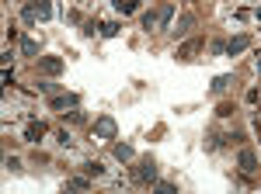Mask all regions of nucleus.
I'll list each match as a JSON object with an SVG mask.
<instances>
[{"mask_svg":"<svg viewBox=\"0 0 261 194\" xmlns=\"http://www.w3.org/2000/svg\"><path fill=\"white\" fill-rule=\"evenodd\" d=\"M192 28H195V14H181V18H178V28H174V31H178V35H188Z\"/></svg>","mask_w":261,"mask_h":194,"instance_id":"14","label":"nucleus"},{"mask_svg":"<svg viewBox=\"0 0 261 194\" xmlns=\"http://www.w3.org/2000/svg\"><path fill=\"white\" fill-rule=\"evenodd\" d=\"M24 24H35V21H49L53 18V0H32L24 11H21Z\"/></svg>","mask_w":261,"mask_h":194,"instance_id":"2","label":"nucleus"},{"mask_svg":"<svg viewBox=\"0 0 261 194\" xmlns=\"http://www.w3.org/2000/svg\"><path fill=\"white\" fill-rule=\"evenodd\" d=\"M87 187H91V177L84 174V177H70V180H66V191H87Z\"/></svg>","mask_w":261,"mask_h":194,"instance_id":"13","label":"nucleus"},{"mask_svg":"<svg viewBox=\"0 0 261 194\" xmlns=\"http://www.w3.org/2000/svg\"><path fill=\"white\" fill-rule=\"evenodd\" d=\"M84 174L87 177H105V167H101L98 159H87V163H84Z\"/></svg>","mask_w":261,"mask_h":194,"instance_id":"16","label":"nucleus"},{"mask_svg":"<svg viewBox=\"0 0 261 194\" xmlns=\"http://www.w3.org/2000/svg\"><path fill=\"white\" fill-rule=\"evenodd\" d=\"M143 28H146V31L161 28V21H157V11H146V14H143Z\"/></svg>","mask_w":261,"mask_h":194,"instance_id":"19","label":"nucleus"},{"mask_svg":"<svg viewBox=\"0 0 261 194\" xmlns=\"http://www.w3.org/2000/svg\"><path fill=\"white\" fill-rule=\"evenodd\" d=\"M21 56H39V42L32 35H21Z\"/></svg>","mask_w":261,"mask_h":194,"instance_id":"12","label":"nucleus"},{"mask_svg":"<svg viewBox=\"0 0 261 194\" xmlns=\"http://www.w3.org/2000/svg\"><path fill=\"white\" fill-rule=\"evenodd\" d=\"M49 108L66 115V108H81V97L77 94H56V97H49Z\"/></svg>","mask_w":261,"mask_h":194,"instance_id":"6","label":"nucleus"},{"mask_svg":"<svg viewBox=\"0 0 261 194\" xmlns=\"http://www.w3.org/2000/svg\"><path fill=\"white\" fill-rule=\"evenodd\" d=\"M230 83H233V73H223V77H216V80H213V94H223Z\"/></svg>","mask_w":261,"mask_h":194,"instance_id":"15","label":"nucleus"},{"mask_svg":"<svg viewBox=\"0 0 261 194\" xmlns=\"http://www.w3.org/2000/svg\"><path fill=\"white\" fill-rule=\"evenodd\" d=\"M258 159H261V156H258Z\"/></svg>","mask_w":261,"mask_h":194,"instance_id":"26","label":"nucleus"},{"mask_svg":"<svg viewBox=\"0 0 261 194\" xmlns=\"http://www.w3.org/2000/svg\"><path fill=\"white\" fill-rule=\"evenodd\" d=\"M115 136H119V121L112 115H101L94 121V139H115Z\"/></svg>","mask_w":261,"mask_h":194,"instance_id":"3","label":"nucleus"},{"mask_svg":"<svg viewBox=\"0 0 261 194\" xmlns=\"http://www.w3.org/2000/svg\"><path fill=\"white\" fill-rule=\"evenodd\" d=\"M244 49H251V35H237V39L226 42V56H237V52H244Z\"/></svg>","mask_w":261,"mask_h":194,"instance_id":"8","label":"nucleus"},{"mask_svg":"<svg viewBox=\"0 0 261 194\" xmlns=\"http://www.w3.org/2000/svg\"><path fill=\"white\" fill-rule=\"evenodd\" d=\"M258 153L254 149H241V156H237V167H241V174H254L258 170Z\"/></svg>","mask_w":261,"mask_h":194,"instance_id":"7","label":"nucleus"},{"mask_svg":"<svg viewBox=\"0 0 261 194\" xmlns=\"http://www.w3.org/2000/svg\"><path fill=\"white\" fill-rule=\"evenodd\" d=\"M119 21H105V24H101V35H105V39H115V35H119Z\"/></svg>","mask_w":261,"mask_h":194,"instance_id":"18","label":"nucleus"},{"mask_svg":"<svg viewBox=\"0 0 261 194\" xmlns=\"http://www.w3.org/2000/svg\"><path fill=\"white\" fill-rule=\"evenodd\" d=\"M4 167H7L11 174H18V170H21V163H18V159H14V156H7V159H4Z\"/></svg>","mask_w":261,"mask_h":194,"instance_id":"23","label":"nucleus"},{"mask_svg":"<svg viewBox=\"0 0 261 194\" xmlns=\"http://www.w3.org/2000/svg\"><path fill=\"white\" fill-rule=\"evenodd\" d=\"M202 49H205V39H188L185 45H178V59H181V62H188V59L199 56Z\"/></svg>","mask_w":261,"mask_h":194,"instance_id":"5","label":"nucleus"},{"mask_svg":"<svg viewBox=\"0 0 261 194\" xmlns=\"http://www.w3.org/2000/svg\"><path fill=\"white\" fill-rule=\"evenodd\" d=\"M209 49H213V56H223V52H226V42H220V39H216L213 45H209Z\"/></svg>","mask_w":261,"mask_h":194,"instance_id":"24","label":"nucleus"},{"mask_svg":"<svg viewBox=\"0 0 261 194\" xmlns=\"http://www.w3.org/2000/svg\"><path fill=\"white\" fill-rule=\"evenodd\" d=\"M153 191H161V194H178V184H171V180H153Z\"/></svg>","mask_w":261,"mask_h":194,"instance_id":"17","label":"nucleus"},{"mask_svg":"<svg viewBox=\"0 0 261 194\" xmlns=\"http://www.w3.org/2000/svg\"><path fill=\"white\" fill-rule=\"evenodd\" d=\"M56 139H60L63 146H70V132H66V128H60V132H56Z\"/></svg>","mask_w":261,"mask_h":194,"instance_id":"25","label":"nucleus"},{"mask_svg":"<svg viewBox=\"0 0 261 194\" xmlns=\"http://www.w3.org/2000/svg\"><path fill=\"white\" fill-rule=\"evenodd\" d=\"M66 121H70V125H84V121H87V115H84L81 108H70V115H66Z\"/></svg>","mask_w":261,"mask_h":194,"instance_id":"21","label":"nucleus"},{"mask_svg":"<svg viewBox=\"0 0 261 194\" xmlns=\"http://www.w3.org/2000/svg\"><path fill=\"white\" fill-rule=\"evenodd\" d=\"M171 18H174V4H161V7H157V21H161V28H167Z\"/></svg>","mask_w":261,"mask_h":194,"instance_id":"11","label":"nucleus"},{"mask_svg":"<svg viewBox=\"0 0 261 194\" xmlns=\"http://www.w3.org/2000/svg\"><path fill=\"white\" fill-rule=\"evenodd\" d=\"M63 66H66V62H63L60 56H42L39 59V73H42V77H60Z\"/></svg>","mask_w":261,"mask_h":194,"instance_id":"4","label":"nucleus"},{"mask_svg":"<svg viewBox=\"0 0 261 194\" xmlns=\"http://www.w3.org/2000/svg\"><path fill=\"white\" fill-rule=\"evenodd\" d=\"M45 132H49V128H45L42 121H32V125L24 128V142H39V139L45 136Z\"/></svg>","mask_w":261,"mask_h":194,"instance_id":"10","label":"nucleus"},{"mask_svg":"<svg viewBox=\"0 0 261 194\" xmlns=\"http://www.w3.org/2000/svg\"><path fill=\"white\" fill-rule=\"evenodd\" d=\"M136 4H140V0H115V11H119V14H133Z\"/></svg>","mask_w":261,"mask_h":194,"instance_id":"20","label":"nucleus"},{"mask_svg":"<svg viewBox=\"0 0 261 194\" xmlns=\"http://www.w3.org/2000/svg\"><path fill=\"white\" fill-rule=\"evenodd\" d=\"M133 180L143 184V187H153V180H157V159L153 156H143L133 163Z\"/></svg>","mask_w":261,"mask_h":194,"instance_id":"1","label":"nucleus"},{"mask_svg":"<svg viewBox=\"0 0 261 194\" xmlns=\"http://www.w3.org/2000/svg\"><path fill=\"white\" fill-rule=\"evenodd\" d=\"M112 153H115V159H122V163H133V159H136V153H133V146H129V142H115V146H112Z\"/></svg>","mask_w":261,"mask_h":194,"instance_id":"9","label":"nucleus"},{"mask_svg":"<svg viewBox=\"0 0 261 194\" xmlns=\"http://www.w3.org/2000/svg\"><path fill=\"white\" fill-rule=\"evenodd\" d=\"M216 115H220V118H230V115H233V104H230V101H223L220 108H216Z\"/></svg>","mask_w":261,"mask_h":194,"instance_id":"22","label":"nucleus"}]
</instances>
